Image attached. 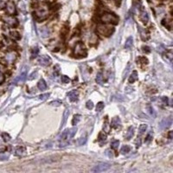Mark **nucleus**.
Masks as SVG:
<instances>
[{
    "mask_svg": "<svg viewBox=\"0 0 173 173\" xmlns=\"http://www.w3.org/2000/svg\"><path fill=\"white\" fill-rule=\"evenodd\" d=\"M48 15H49V9L45 4L39 5L35 10V16L38 20H44L47 18Z\"/></svg>",
    "mask_w": 173,
    "mask_h": 173,
    "instance_id": "obj_1",
    "label": "nucleus"
},
{
    "mask_svg": "<svg viewBox=\"0 0 173 173\" xmlns=\"http://www.w3.org/2000/svg\"><path fill=\"white\" fill-rule=\"evenodd\" d=\"M101 21L105 23L117 24L119 23V18L116 15L113 14V13H105L101 17Z\"/></svg>",
    "mask_w": 173,
    "mask_h": 173,
    "instance_id": "obj_2",
    "label": "nucleus"
},
{
    "mask_svg": "<svg viewBox=\"0 0 173 173\" xmlns=\"http://www.w3.org/2000/svg\"><path fill=\"white\" fill-rule=\"evenodd\" d=\"M113 30H114L113 28L107 25H99L97 27V31L99 32L100 35L105 36H109L113 32Z\"/></svg>",
    "mask_w": 173,
    "mask_h": 173,
    "instance_id": "obj_3",
    "label": "nucleus"
},
{
    "mask_svg": "<svg viewBox=\"0 0 173 173\" xmlns=\"http://www.w3.org/2000/svg\"><path fill=\"white\" fill-rule=\"evenodd\" d=\"M74 53L76 56H86V49H85V46L82 42H79L78 43H76L75 47L74 49Z\"/></svg>",
    "mask_w": 173,
    "mask_h": 173,
    "instance_id": "obj_4",
    "label": "nucleus"
},
{
    "mask_svg": "<svg viewBox=\"0 0 173 173\" xmlns=\"http://www.w3.org/2000/svg\"><path fill=\"white\" fill-rule=\"evenodd\" d=\"M110 168V165L107 163H100L95 166H94V168L91 170V171L93 172H102L106 171Z\"/></svg>",
    "mask_w": 173,
    "mask_h": 173,
    "instance_id": "obj_5",
    "label": "nucleus"
},
{
    "mask_svg": "<svg viewBox=\"0 0 173 173\" xmlns=\"http://www.w3.org/2000/svg\"><path fill=\"white\" fill-rule=\"evenodd\" d=\"M37 62L42 66H49L51 64L52 61L48 56H41L37 59Z\"/></svg>",
    "mask_w": 173,
    "mask_h": 173,
    "instance_id": "obj_6",
    "label": "nucleus"
},
{
    "mask_svg": "<svg viewBox=\"0 0 173 173\" xmlns=\"http://www.w3.org/2000/svg\"><path fill=\"white\" fill-rule=\"evenodd\" d=\"M27 76V67H23V69L21 70V73L17 77V79L15 80V82H23L26 79Z\"/></svg>",
    "mask_w": 173,
    "mask_h": 173,
    "instance_id": "obj_7",
    "label": "nucleus"
},
{
    "mask_svg": "<svg viewBox=\"0 0 173 173\" xmlns=\"http://www.w3.org/2000/svg\"><path fill=\"white\" fill-rule=\"evenodd\" d=\"M4 59H5V61L8 63L14 62V61L17 59V53H16V52H14V51L8 52V53L5 55V56H4Z\"/></svg>",
    "mask_w": 173,
    "mask_h": 173,
    "instance_id": "obj_8",
    "label": "nucleus"
},
{
    "mask_svg": "<svg viewBox=\"0 0 173 173\" xmlns=\"http://www.w3.org/2000/svg\"><path fill=\"white\" fill-rule=\"evenodd\" d=\"M172 124V119L171 118H165L159 124V127L161 129H166L168 127H170Z\"/></svg>",
    "mask_w": 173,
    "mask_h": 173,
    "instance_id": "obj_9",
    "label": "nucleus"
},
{
    "mask_svg": "<svg viewBox=\"0 0 173 173\" xmlns=\"http://www.w3.org/2000/svg\"><path fill=\"white\" fill-rule=\"evenodd\" d=\"M4 20L7 24L11 26V27H16V26L18 24V22H17V19L12 17H5L4 18Z\"/></svg>",
    "mask_w": 173,
    "mask_h": 173,
    "instance_id": "obj_10",
    "label": "nucleus"
},
{
    "mask_svg": "<svg viewBox=\"0 0 173 173\" xmlns=\"http://www.w3.org/2000/svg\"><path fill=\"white\" fill-rule=\"evenodd\" d=\"M111 126L112 127L117 129V128H119L120 126H121V121H120V119L119 117H114L113 118V119H112L111 121Z\"/></svg>",
    "mask_w": 173,
    "mask_h": 173,
    "instance_id": "obj_11",
    "label": "nucleus"
},
{
    "mask_svg": "<svg viewBox=\"0 0 173 173\" xmlns=\"http://www.w3.org/2000/svg\"><path fill=\"white\" fill-rule=\"evenodd\" d=\"M68 96L71 101H75L78 99V92L76 90H72L68 94Z\"/></svg>",
    "mask_w": 173,
    "mask_h": 173,
    "instance_id": "obj_12",
    "label": "nucleus"
},
{
    "mask_svg": "<svg viewBox=\"0 0 173 173\" xmlns=\"http://www.w3.org/2000/svg\"><path fill=\"white\" fill-rule=\"evenodd\" d=\"M138 30H139V33H140V36H141L142 40H144V41L147 40V39L149 38V35H148L147 32L145 31V30L143 29V28H141L140 26H139Z\"/></svg>",
    "mask_w": 173,
    "mask_h": 173,
    "instance_id": "obj_13",
    "label": "nucleus"
},
{
    "mask_svg": "<svg viewBox=\"0 0 173 173\" xmlns=\"http://www.w3.org/2000/svg\"><path fill=\"white\" fill-rule=\"evenodd\" d=\"M140 19H141L143 23H147V22L149 20V17H148L147 12H146L145 10H141V12H140Z\"/></svg>",
    "mask_w": 173,
    "mask_h": 173,
    "instance_id": "obj_14",
    "label": "nucleus"
},
{
    "mask_svg": "<svg viewBox=\"0 0 173 173\" xmlns=\"http://www.w3.org/2000/svg\"><path fill=\"white\" fill-rule=\"evenodd\" d=\"M133 133H134V128L132 127V126H130V127L128 128L127 132H126V135H125V138H126V139L129 140L131 139L133 136Z\"/></svg>",
    "mask_w": 173,
    "mask_h": 173,
    "instance_id": "obj_15",
    "label": "nucleus"
},
{
    "mask_svg": "<svg viewBox=\"0 0 173 173\" xmlns=\"http://www.w3.org/2000/svg\"><path fill=\"white\" fill-rule=\"evenodd\" d=\"M37 87H38L39 90L43 91V90H45V89L47 88V84H46L45 81L43 80V79H42V80L39 81L38 83H37Z\"/></svg>",
    "mask_w": 173,
    "mask_h": 173,
    "instance_id": "obj_16",
    "label": "nucleus"
},
{
    "mask_svg": "<svg viewBox=\"0 0 173 173\" xmlns=\"http://www.w3.org/2000/svg\"><path fill=\"white\" fill-rule=\"evenodd\" d=\"M26 153V149L23 146H19L16 150V155L17 156H24Z\"/></svg>",
    "mask_w": 173,
    "mask_h": 173,
    "instance_id": "obj_17",
    "label": "nucleus"
},
{
    "mask_svg": "<svg viewBox=\"0 0 173 173\" xmlns=\"http://www.w3.org/2000/svg\"><path fill=\"white\" fill-rule=\"evenodd\" d=\"M7 12L9 13L10 15H13L16 13V9H15V6L14 4L10 3L7 5Z\"/></svg>",
    "mask_w": 173,
    "mask_h": 173,
    "instance_id": "obj_18",
    "label": "nucleus"
},
{
    "mask_svg": "<svg viewBox=\"0 0 173 173\" xmlns=\"http://www.w3.org/2000/svg\"><path fill=\"white\" fill-rule=\"evenodd\" d=\"M132 36H130V37H128L127 39H126V43H125V49H131L132 48Z\"/></svg>",
    "mask_w": 173,
    "mask_h": 173,
    "instance_id": "obj_19",
    "label": "nucleus"
},
{
    "mask_svg": "<svg viewBox=\"0 0 173 173\" xmlns=\"http://www.w3.org/2000/svg\"><path fill=\"white\" fill-rule=\"evenodd\" d=\"M40 32H41V35H42V36H43V37H47V36H49V33H50L49 30L48 29L47 27L42 28V29L40 30Z\"/></svg>",
    "mask_w": 173,
    "mask_h": 173,
    "instance_id": "obj_20",
    "label": "nucleus"
},
{
    "mask_svg": "<svg viewBox=\"0 0 173 173\" xmlns=\"http://www.w3.org/2000/svg\"><path fill=\"white\" fill-rule=\"evenodd\" d=\"M96 82L97 83H99L100 85H103L104 83V78H103V74H102L101 72L97 74V76H96Z\"/></svg>",
    "mask_w": 173,
    "mask_h": 173,
    "instance_id": "obj_21",
    "label": "nucleus"
},
{
    "mask_svg": "<svg viewBox=\"0 0 173 173\" xmlns=\"http://www.w3.org/2000/svg\"><path fill=\"white\" fill-rule=\"evenodd\" d=\"M137 80H138V73H137V71H133L132 74L130 75V77H129V82L132 83Z\"/></svg>",
    "mask_w": 173,
    "mask_h": 173,
    "instance_id": "obj_22",
    "label": "nucleus"
},
{
    "mask_svg": "<svg viewBox=\"0 0 173 173\" xmlns=\"http://www.w3.org/2000/svg\"><path fill=\"white\" fill-rule=\"evenodd\" d=\"M103 130H104V132H109V130H110V126H109L107 117H106V119H105V121L103 124Z\"/></svg>",
    "mask_w": 173,
    "mask_h": 173,
    "instance_id": "obj_23",
    "label": "nucleus"
},
{
    "mask_svg": "<svg viewBox=\"0 0 173 173\" xmlns=\"http://www.w3.org/2000/svg\"><path fill=\"white\" fill-rule=\"evenodd\" d=\"M107 134L104 132H100L99 134V136H98V141L104 142V141H106V140H107Z\"/></svg>",
    "mask_w": 173,
    "mask_h": 173,
    "instance_id": "obj_24",
    "label": "nucleus"
},
{
    "mask_svg": "<svg viewBox=\"0 0 173 173\" xmlns=\"http://www.w3.org/2000/svg\"><path fill=\"white\" fill-rule=\"evenodd\" d=\"M86 142H87V136H82L78 139L77 144L78 145H83Z\"/></svg>",
    "mask_w": 173,
    "mask_h": 173,
    "instance_id": "obj_25",
    "label": "nucleus"
},
{
    "mask_svg": "<svg viewBox=\"0 0 173 173\" xmlns=\"http://www.w3.org/2000/svg\"><path fill=\"white\" fill-rule=\"evenodd\" d=\"M80 119H81V115L80 114H75L74 116L73 120H72V125H74V126L77 125L78 122L80 121Z\"/></svg>",
    "mask_w": 173,
    "mask_h": 173,
    "instance_id": "obj_26",
    "label": "nucleus"
},
{
    "mask_svg": "<svg viewBox=\"0 0 173 173\" xmlns=\"http://www.w3.org/2000/svg\"><path fill=\"white\" fill-rule=\"evenodd\" d=\"M146 109H147V112L150 113L151 116H153V117L156 116V114H155V112H154V109L152 108V107L151 106V105H147V106H146Z\"/></svg>",
    "mask_w": 173,
    "mask_h": 173,
    "instance_id": "obj_27",
    "label": "nucleus"
},
{
    "mask_svg": "<svg viewBox=\"0 0 173 173\" xmlns=\"http://www.w3.org/2000/svg\"><path fill=\"white\" fill-rule=\"evenodd\" d=\"M130 151H131V147L129 145H127V144L124 145L123 147L121 148V153H122V154H126V153H128Z\"/></svg>",
    "mask_w": 173,
    "mask_h": 173,
    "instance_id": "obj_28",
    "label": "nucleus"
},
{
    "mask_svg": "<svg viewBox=\"0 0 173 173\" xmlns=\"http://www.w3.org/2000/svg\"><path fill=\"white\" fill-rule=\"evenodd\" d=\"M10 36H11L14 40H19V39H20V35H19L18 32H17V31L10 32Z\"/></svg>",
    "mask_w": 173,
    "mask_h": 173,
    "instance_id": "obj_29",
    "label": "nucleus"
},
{
    "mask_svg": "<svg viewBox=\"0 0 173 173\" xmlns=\"http://www.w3.org/2000/svg\"><path fill=\"white\" fill-rule=\"evenodd\" d=\"M146 129H147V125L142 124V125H140V126L139 128V132L140 134H143V133L146 131Z\"/></svg>",
    "mask_w": 173,
    "mask_h": 173,
    "instance_id": "obj_30",
    "label": "nucleus"
},
{
    "mask_svg": "<svg viewBox=\"0 0 173 173\" xmlns=\"http://www.w3.org/2000/svg\"><path fill=\"white\" fill-rule=\"evenodd\" d=\"M69 115V110H68V109H66V110H65V112H64V114H63V121H62V126H64V124L66 123Z\"/></svg>",
    "mask_w": 173,
    "mask_h": 173,
    "instance_id": "obj_31",
    "label": "nucleus"
},
{
    "mask_svg": "<svg viewBox=\"0 0 173 173\" xmlns=\"http://www.w3.org/2000/svg\"><path fill=\"white\" fill-rule=\"evenodd\" d=\"M104 108V103L103 102H99V103L97 104V106H96V111L98 112V113H100V112H101L103 110Z\"/></svg>",
    "mask_w": 173,
    "mask_h": 173,
    "instance_id": "obj_32",
    "label": "nucleus"
},
{
    "mask_svg": "<svg viewBox=\"0 0 173 173\" xmlns=\"http://www.w3.org/2000/svg\"><path fill=\"white\" fill-rule=\"evenodd\" d=\"M119 140H113V142H112L111 144V147L113 148V149H117L118 147H119Z\"/></svg>",
    "mask_w": 173,
    "mask_h": 173,
    "instance_id": "obj_33",
    "label": "nucleus"
},
{
    "mask_svg": "<svg viewBox=\"0 0 173 173\" xmlns=\"http://www.w3.org/2000/svg\"><path fill=\"white\" fill-rule=\"evenodd\" d=\"M62 83L67 84V83H69L70 82V79L68 77L67 75H62Z\"/></svg>",
    "mask_w": 173,
    "mask_h": 173,
    "instance_id": "obj_34",
    "label": "nucleus"
},
{
    "mask_svg": "<svg viewBox=\"0 0 173 173\" xmlns=\"http://www.w3.org/2000/svg\"><path fill=\"white\" fill-rule=\"evenodd\" d=\"M2 137H3V139H4V141H9V140L10 139V136L6 132H4L3 134H2Z\"/></svg>",
    "mask_w": 173,
    "mask_h": 173,
    "instance_id": "obj_35",
    "label": "nucleus"
},
{
    "mask_svg": "<svg viewBox=\"0 0 173 173\" xmlns=\"http://www.w3.org/2000/svg\"><path fill=\"white\" fill-rule=\"evenodd\" d=\"M86 107H87V109H92L94 107L93 101H91V100H88V101L87 102V104H86Z\"/></svg>",
    "mask_w": 173,
    "mask_h": 173,
    "instance_id": "obj_36",
    "label": "nucleus"
},
{
    "mask_svg": "<svg viewBox=\"0 0 173 173\" xmlns=\"http://www.w3.org/2000/svg\"><path fill=\"white\" fill-rule=\"evenodd\" d=\"M9 153H4V154H0V159L2 160H4V159H7L9 157Z\"/></svg>",
    "mask_w": 173,
    "mask_h": 173,
    "instance_id": "obj_37",
    "label": "nucleus"
},
{
    "mask_svg": "<svg viewBox=\"0 0 173 173\" xmlns=\"http://www.w3.org/2000/svg\"><path fill=\"white\" fill-rule=\"evenodd\" d=\"M37 53H38V48H37V47L33 48V49H32V56H36Z\"/></svg>",
    "mask_w": 173,
    "mask_h": 173,
    "instance_id": "obj_38",
    "label": "nucleus"
},
{
    "mask_svg": "<svg viewBox=\"0 0 173 173\" xmlns=\"http://www.w3.org/2000/svg\"><path fill=\"white\" fill-rule=\"evenodd\" d=\"M49 96V94H45V95H42L39 96V99L40 100H46L48 97Z\"/></svg>",
    "mask_w": 173,
    "mask_h": 173,
    "instance_id": "obj_39",
    "label": "nucleus"
},
{
    "mask_svg": "<svg viewBox=\"0 0 173 173\" xmlns=\"http://www.w3.org/2000/svg\"><path fill=\"white\" fill-rule=\"evenodd\" d=\"M161 100L163 101V103L165 105H167L168 104V98L165 97V96H163V97L161 98Z\"/></svg>",
    "mask_w": 173,
    "mask_h": 173,
    "instance_id": "obj_40",
    "label": "nucleus"
},
{
    "mask_svg": "<svg viewBox=\"0 0 173 173\" xmlns=\"http://www.w3.org/2000/svg\"><path fill=\"white\" fill-rule=\"evenodd\" d=\"M106 154H107L109 157H113V152H112L111 150H107V151H106Z\"/></svg>",
    "mask_w": 173,
    "mask_h": 173,
    "instance_id": "obj_41",
    "label": "nucleus"
},
{
    "mask_svg": "<svg viewBox=\"0 0 173 173\" xmlns=\"http://www.w3.org/2000/svg\"><path fill=\"white\" fill-rule=\"evenodd\" d=\"M51 106H60L61 105V102L60 101H52L51 103H50Z\"/></svg>",
    "mask_w": 173,
    "mask_h": 173,
    "instance_id": "obj_42",
    "label": "nucleus"
},
{
    "mask_svg": "<svg viewBox=\"0 0 173 173\" xmlns=\"http://www.w3.org/2000/svg\"><path fill=\"white\" fill-rule=\"evenodd\" d=\"M4 81V76L3 73H2V72L0 71V84H1V83L3 82Z\"/></svg>",
    "mask_w": 173,
    "mask_h": 173,
    "instance_id": "obj_43",
    "label": "nucleus"
},
{
    "mask_svg": "<svg viewBox=\"0 0 173 173\" xmlns=\"http://www.w3.org/2000/svg\"><path fill=\"white\" fill-rule=\"evenodd\" d=\"M143 50H144V52H147V53H149V52L151 51L150 48L147 47V46H144V47H143Z\"/></svg>",
    "mask_w": 173,
    "mask_h": 173,
    "instance_id": "obj_44",
    "label": "nucleus"
},
{
    "mask_svg": "<svg viewBox=\"0 0 173 173\" xmlns=\"http://www.w3.org/2000/svg\"><path fill=\"white\" fill-rule=\"evenodd\" d=\"M151 139H152V136H151V135L149 134L148 136L146 137V139H145V142H149V141H150Z\"/></svg>",
    "mask_w": 173,
    "mask_h": 173,
    "instance_id": "obj_45",
    "label": "nucleus"
},
{
    "mask_svg": "<svg viewBox=\"0 0 173 173\" xmlns=\"http://www.w3.org/2000/svg\"><path fill=\"white\" fill-rule=\"evenodd\" d=\"M169 136H170V139H171V137H172V132H170V135H169Z\"/></svg>",
    "mask_w": 173,
    "mask_h": 173,
    "instance_id": "obj_46",
    "label": "nucleus"
}]
</instances>
